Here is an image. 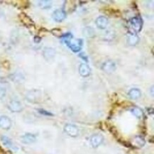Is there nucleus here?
Here are the masks:
<instances>
[{
    "label": "nucleus",
    "instance_id": "f257e3e1",
    "mask_svg": "<svg viewBox=\"0 0 154 154\" xmlns=\"http://www.w3.org/2000/svg\"><path fill=\"white\" fill-rule=\"evenodd\" d=\"M129 27L131 33L136 34L141 31L143 27V20L140 17H135L131 18L129 21Z\"/></svg>",
    "mask_w": 154,
    "mask_h": 154
},
{
    "label": "nucleus",
    "instance_id": "f03ea898",
    "mask_svg": "<svg viewBox=\"0 0 154 154\" xmlns=\"http://www.w3.org/2000/svg\"><path fill=\"white\" fill-rule=\"evenodd\" d=\"M65 43L70 48V50L73 51L74 53H78L79 51H80L82 45H83V41H82V39H74L72 38V37L66 38L65 40Z\"/></svg>",
    "mask_w": 154,
    "mask_h": 154
},
{
    "label": "nucleus",
    "instance_id": "7ed1b4c3",
    "mask_svg": "<svg viewBox=\"0 0 154 154\" xmlns=\"http://www.w3.org/2000/svg\"><path fill=\"white\" fill-rule=\"evenodd\" d=\"M64 131L68 136H70L71 137H77L79 134L78 128L74 124H66V126H64Z\"/></svg>",
    "mask_w": 154,
    "mask_h": 154
},
{
    "label": "nucleus",
    "instance_id": "20e7f679",
    "mask_svg": "<svg viewBox=\"0 0 154 154\" xmlns=\"http://www.w3.org/2000/svg\"><path fill=\"white\" fill-rule=\"evenodd\" d=\"M104 137L102 134H96L90 138V144L93 148H97L104 142Z\"/></svg>",
    "mask_w": 154,
    "mask_h": 154
},
{
    "label": "nucleus",
    "instance_id": "39448f33",
    "mask_svg": "<svg viewBox=\"0 0 154 154\" xmlns=\"http://www.w3.org/2000/svg\"><path fill=\"white\" fill-rule=\"evenodd\" d=\"M12 126V122L9 116L2 115L0 116V129L9 130Z\"/></svg>",
    "mask_w": 154,
    "mask_h": 154
},
{
    "label": "nucleus",
    "instance_id": "423d86ee",
    "mask_svg": "<svg viewBox=\"0 0 154 154\" xmlns=\"http://www.w3.org/2000/svg\"><path fill=\"white\" fill-rule=\"evenodd\" d=\"M41 97V92L37 90H33L29 91L26 94V99L29 102L36 103Z\"/></svg>",
    "mask_w": 154,
    "mask_h": 154
},
{
    "label": "nucleus",
    "instance_id": "0eeeda50",
    "mask_svg": "<svg viewBox=\"0 0 154 154\" xmlns=\"http://www.w3.org/2000/svg\"><path fill=\"white\" fill-rule=\"evenodd\" d=\"M8 108L12 112H21L23 110V105L19 100H11L8 104Z\"/></svg>",
    "mask_w": 154,
    "mask_h": 154
},
{
    "label": "nucleus",
    "instance_id": "6e6552de",
    "mask_svg": "<svg viewBox=\"0 0 154 154\" xmlns=\"http://www.w3.org/2000/svg\"><path fill=\"white\" fill-rule=\"evenodd\" d=\"M102 70L106 72V73H112L114 72L116 69V66L115 63L112 60H107L104 62L102 66Z\"/></svg>",
    "mask_w": 154,
    "mask_h": 154
},
{
    "label": "nucleus",
    "instance_id": "1a4fd4ad",
    "mask_svg": "<svg viewBox=\"0 0 154 154\" xmlns=\"http://www.w3.org/2000/svg\"><path fill=\"white\" fill-rule=\"evenodd\" d=\"M52 17L54 19V21H57V22H61L66 19V13L63 9H56V11H53Z\"/></svg>",
    "mask_w": 154,
    "mask_h": 154
},
{
    "label": "nucleus",
    "instance_id": "9d476101",
    "mask_svg": "<svg viewBox=\"0 0 154 154\" xmlns=\"http://www.w3.org/2000/svg\"><path fill=\"white\" fill-rule=\"evenodd\" d=\"M21 141L24 144H31L35 143L36 141V137L33 134L26 133L21 136Z\"/></svg>",
    "mask_w": 154,
    "mask_h": 154
},
{
    "label": "nucleus",
    "instance_id": "9b49d317",
    "mask_svg": "<svg viewBox=\"0 0 154 154\" xmlns=\"http://www.w3.org/2000/svg\"><path fill=\"white\" fill-rule=\"evenodd\" d=\"M56 55V51L51 47H46L43 51V56L46 60H51L54 58Z\"/></svg>",
    "mask_w": 154,
    "mask_h": 154
},
{
    "label": "nucleus",
    "instance_id": "f8f14e48",
    "mask_svg": "<svg viewBox=\"0 0 154 154\" xmlns=\"http://www.w3.org/2000/svg\"><path fill=\"white\" fill-rule=\"evenodd\" d=\"M96 25L99 29H104L107 26L109 21L108 19L104 16H101V17H99L97 19H96Z\"/></svg>",
    "mask_w": 154,
    "mask_h": 154
},
{
    "label": "nucleus",
    "instance_id": "ddd939ff",
    "mask_svg": "<svg viewBox=\"0 0 154 154\" xmlns=\"http://www.w3.org/2000/svg\"><path fill=\"white\" fill-rule=\"evenodd\" d=\"M79 73L83 78H87L91 73V70L88 65L82 63L79 67Z\"/></svg>",
    "mask_w": 154,
    "mask_h": 154
},
{
    "label": "nucleus",
    "instance_id": "4468645a",
    "mask_svg": "<svg viewBox=\"0 0 154 154\" xmlns=\"http://www.w3.org/2000/svg\"><path fill=\"white\" fill-rule=\"evenodd\" d=\"M19 18H20L21 22H22L24 25L27 26H31L34 25V23H33L32 19L24 13L20 14H19Z\"/></svg>",
    "mask_w": 154,
    "mask_h": 154
},
{
    "label": "nucleus",
    "instance_id": "2eb2a0df",
    "mask_svg": "<svg viewBox=\"0 0 154 154\" xmlns=\"http://www.w3.org/2000/svg\"><path fill=\"white\" fill-rule=\"evenodd\" d=\"M139 41V38L137 34L130 33L127 37V43L129 46H136Z\"/></svg>",
    "mask_w": 154,
    "mask_h": 154
},
{
    "label": "nucleus",
    "instance_id": "dca6fc26",
    "mask_svg": "<svg viewBox=\"0 0 154 154\" xmlns=\"http://www.w3.org/2000/svg\"><path fill=\"white\" fill-rule=\"evenodd\" d=\"M141 91L137 88H133L131 90H129V92H128V95L129 96V97L132 99V100H137L141 97Z\"/></svg>",
    "mask_w": 154,
    "mask_h": 154
},
{
    "label": "nucleus",
    "instance_id": "f3484780",
    "mask_svg": "<svg viewBox=\"0 0 154 154\" xmlns=\"http://www.w3.org/2000/svg\"><path fill=\"white\" fill-rule=\"evenodd\" d=\"M2 143L6 148H12L13 147V142L11 141L10 138H9L7 136H2L0 137Z\"/></svg>",
    "mask_w": 154,
    "mask_h": 154
},
{
    "label": "nucleus",
    "instance_id": "a211bd4d",
    "mask_svg": "<svg viewBox=\"0 0 154 154\" xmlns=\"http://www.w3.org/2000/svg\"><path fill=\"white\" fill-rule=\"evenodd\" d=\"M131 112L136 117H137L138 119H141V118H142V116H143V112L142 111L141 109L137 107V106L132 108L131 109Z\"/></svg>",
    "mask_w": 154,
    "mask_h": 154
},
{
    "label": "nucleus",
    "instance_id": "6ab92c4d",
    "mask_svg": "<svg viewBox=\"0 0 154 154\" xmlns=\"http://www.w3.org/2000/svg\"><path fill=\"white\" fill-rule=\"evenodd\" d=\"M38 6L41 9H50L52 6V2L51 1H48V0H43V1L38 2Z\"/></svg>",
    "mask_w": 154,
    "mask_h": 154
},
{
    "label": "nucleus",
    "instance_id": "aec40b11",
    "mask_svg": "<svg viewBox=\"0 0 154 154\" xmlns=\"http://www.w3.org/2000/svg\"><path fill=\"white\" fill-rule=\"evenodd\" d=\"M83 33L86 37L92 38L94 36V30L91 27H86L83 29Z\"/></svg>",
    "mask_w": 154,
    "mask_h": 154
},
{
    "label": "nucleus",
    "instance_id": "412c9836",
    "mask_svg": "<svg viewBox=\"0 0 154 154\" xmlns=\"http://www.w3.org/2000/svg\"><path fill=\"white\" fill-rule=\"evenodd\" d=\"M134 143H135L137 147H143L145 145L146 141L143 137L137 136V137L134 138Z\"/></svg>",
    "mask_w": 154,
    "mask_h": 154
},
{
    "label": "nucleus",
    "instance_id": "4be33fe9",
    "mask_svg": "<svg viewBox=\"0 0 154 154\" xmlns=\"http://www.w3.org/2000/svg\"><path fill=\"white\" fill-rule=\"evenodd\" d=\"M38 112L39 114H42V115H44V116H53V114L51 113V112L46 111V110H45V109H38Z\"/></svg>",
    "mask_w": 154,
    "mask_h": 154
},
{
    "label": "nucleus",
    "instance_id": "5701e85b",
    "mask_svg": "<svg viewBox=\"0 0 154 154\" xmlns=\"http://www.w3.org/2000/svg\"><path fill=\"white\" fill-rule=\"evenodd\" d=\"M5 94H6V90H5V88L0 87V99L3 98L5 96Z\"/></svg>",
    "mask_w": 154,
    "mask_h": 154
},
{
    "label": "nucleus",
    "instance_id": "b1692460",
    "mask_svg": "<svg viewBox=\"0 0 154 154\" xmlns=\"http://www.w3.org/2000/svg\"><path fill=\"white\" fill-rule=\"evenodd\" d=\"M41 41V38L39 36H35L34 37V42L36 43H38Z\"/></svg>",
    "mask_w": 154,
    "mask_h": 154
},
{
    "label": "nucleus",
    "instance_id": "393cba45",
    "mask_svg": "<svg viewBox=\"0 0 154 154\" xmlns=\"http://www.w3.org/2000/svg\"><path fill=\"white\" fill-rule=\"evenodd\" d=\"M151 91H152V92H151L152 96H153V86L151 88Z\"/></svg>",
    "mask_w": 154,
    "mask_h": 154
}]
</instances>
